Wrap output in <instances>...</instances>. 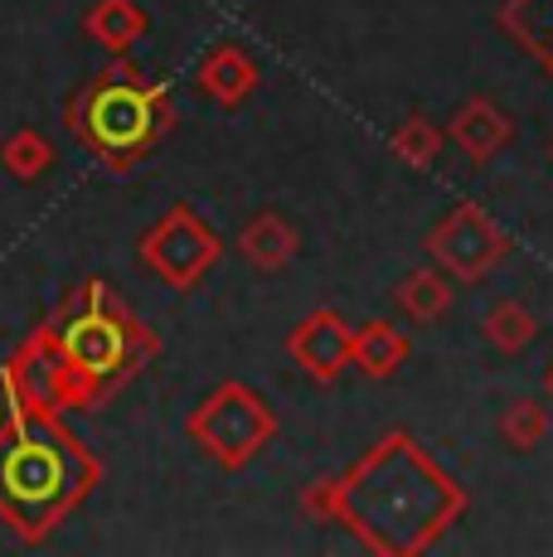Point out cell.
Wrapping results in <instances>:
<instances>
[{
	"mask_svg": "<svg viewBox=\"0 0 553 557\" xmlns=\"http://www.w3.org/2000/svg\"><path fill=\"white\" fill-rule=\"evenodd\" d=\"M0 165H5V175H15L20 185H35V180H45L49 170L59 165V151L45 132L20 126V132H10L5 141H0Z\"/></svg>",
	"mask_w": 553,
	"mask_h": 557,
	"instance_id": "cell-16",
	"label": "cell"
},
{
	"mask_svg": "<svg viewBox=\"0 0 553 557\" xmlns=\"http://www.w3.org/2000/svg\"><path fill=\"white\" fill-rule=\"evenodd\" d=\"M296 252H302V233L282 209L253 213L238 228V257L253 272H282V267H292Z\"/></svg>",
	"mask_w": 553,
	"mask_h": 557,
	"instance_id": "cell-11",
	"label": "cell"
},
{
	"mask_svg": "<svg viewBox=\"0 0 553 557\" xmlns=\"http://www.w3.org/2000/svg\"><path fill=\"white\" fill-rule=\"evenodd\" d=\"M142 252V267L151 276H161L170 292H195L223 257V238L199 219L189 203H175L170 213L151 223L136 243Z\"/></svg>",
	"mask_w": 553,
	"mask_h": 557,
	"instance_id": "cell-6",
	"label": "cell"
},
{
	"mask_svg": "<svg viewBox=\"0 0 553 557\" xmlns=\"http://www.w3.org/2000/svg\"><path fill=\"white\" fill-rule=\"evenodd\" d=\"M195 83H199V92H205L209 102H219V107H243L258 92V83H262V73H258V59H253L243 45H233V39H223V45H214L199 59V73H195Z\"/></svg>",
	"mask_w": 553,
	"mask_h": 557,
	"instance_id": "cell-10",
	"label": "cell"
},
{
	"mask_svg": "<svg viewBox=\"0 0 553 557\" xmlns=\"http://www.w3.org/2000/svg\"><path fill=\"white\" fill-rule=\"evenodd\" d=\"M481 330H486V339H491L500 355H525V349L539 339V315L525 301H515V296H500V301L486 310Z\"/></svg>",
	"mask_w": 553,
	"mask_h": 557,
	"instance_id": "cell-17",
	"label": "cell"
},
{
	"mask_svg": "<svg viewBox=\"0 0 553 557\" xmlns=\"http://www.w3.org/2000/svg\"><path fill=\"white\" fill-rule=\"evenodd\" d=\"M93 480L98 460L83 451L78 436L49 426L45 407L15 412L0 432V519H10V529L25 539H39L63 519Z\"/></svg>",
	"mask_w": 553,
	"mask_h": 557,
	"instance_id": "cell-2",
	"label": "cell"
},
{
	"mask_svg": "<svg viewBox=\"0 0 553 557\" xmlns=\"http://www.w3.org/2000/svg\"><path fill=\"white\" fill-rule=\"evenodd\" d=\"M83 29L108 53H132L151 35V15H146L136 0H98V5L83 15Z\"/></svg>",
	"mask_w": 553,
	"mask_h": 557,
	"instance_id": "cell-14",
	"label": "cell"
},
{
	"mask_svg": "<svg viewBox=\"0 0 553 557\" xmlns=\"http://www.w3.org/2000/svg\"><path fill=\"white\" fill-rule=\"evenodd\" d=\"M500 35L515 49H525L539 63V73L553 83V0H505L495 10Z\"/></svg>",
	"mask_w": 553,
	"mask_h": 557,
	"instance_id": "cell-12",
	"label": "cell"
},
{
	"mask_svg": "<svg viewBox=\"0 0 553 557\" xmlns=\"http://www.w3.org/2000/svg\"><path fill=\"white\" fill-rule=\"evenodd\" d=\"M189 442L199 446L219 470L253 466L276 436V407L248 383H219L185 422Z\"/></svg>",
	"mask_w": 553,
	"mask_h": 557,
	"instance_id": "cell-5",
	"label": "cell"
},
{
	"mask_svg": "<svg viewBox=\"0 0 553 557\" xmlns=\"http://www.w3.org/2000/svg\"><path fill=\"white\" fill-rule=\"evenodd\" d=\"M393 156L403 160V165H413V170H432L438 165V156H442V146H446V132L438 122H428L422 112H408L398 122V132H393Z\"/></svg>",
	"mask_w": 553,
	"mask_h": 557,
	"instance_id": "cell-18",
	"label": "cell"
},
{
	"mask_svg": "<svg viewBox=\"0 0 553 557\" xmlns=\"http://www.w3.org/2000/svg\"><path fill=\"white\" fill-rule=\"evenodd\" d=\"M509 252H515L509 233L471 199L452 203V209H446L442 219L432 223V233H428L432 267H442V272L452 276V282H462V286H481Z\"/></svg>",
	"mask_w": 553,
	"mask_h": 557,
	"instance_id": "cell-7",
	"label": "cell"
},
{
	"mask_svg": "<svg viewBox=\"0 0 553 557\" xmlns=\"http://www.w3.org/2000/svg\"><path fill=\"white\" fill-rule=\"evenodd\" d=\"M408 355L413 339L393 320H365L355 330V345H349V369H359L365 379H393L408 363Z\"/></svg>",
	"mask_w": 553,
	"mask_h": 557,
	"instance_id": "cell-13",
	"label": "cell"
},
{
	"mask_svg": "<svg viewBox=\"0 0 553 557\" xmlns=\"http://www.w3.org/2000/svg\"><path fill=\"white\" fill-rule=\"evenodd\" d=\"M549 436V412L544 403L534 398H515L500 412V442L509 446V451H534L539 442Z\"/></svg>",
	"mask_w": 553,
	"mask_h": 557,
	"instance_id": "cell-19",
	"label": "cell"
},
{
	"mask_svg": "<svg viewBox=\"0 0 553 557\" xmlns=\"http://www.w3.org/2000/svg\"><path fill=\"white\" fill-rule=\"evenodd\" d=\"M549 165H553V141H549Z\"/></svg>",
	"mask_w": 553,
	"mask_h": 557,
	"instance_id": "cell-21",
	"label": "cell"
},
{
	"mask_svg": "<svg viewBox=\"0 0 553 557\" xmlns=\"http://www.w3.org/2000/svg\"><path fill=\"white\" fill-rule=\"evenodd\" d=\"M59 349V383L54 407H93L102 393L126 383L142 359L156 355V335H146L122 301L102 282L83 286V301L54 335Z\"/></svg>",
	"mask_w": 553,
	"mask_h": 557,
	"instance_id": "cell-3",
	"label": "cell"
},
{
	"mask_svg": "<svg viewBox=\"0 0 553 557\" xmlns=\"http://www.w3.org/2000/svg\"><path fill=\"white\" fill-rule=\"evenodd\" d=\"M302 509L316 523L345 529L374 557H422L466 519L471 495L408 426H398L340 475L306 485Z\"/></svg>",
	"mask_w": 553,
	"mask_h": 557,
	"instance_id": "cell-1",
	"label": "cell"
},
{
	"mask_svg": "<svg viewBox=\"0 0 553 557\" xmlns=\"http://www.w3.org/2000/svg\"><path fill=\"white\" fill-rule=\"evenodd\" d=\"M393 306L403 310V315L413 320H442L446 310H452V276L442 272V267H418V272H408L398 286H393Z\"/></svg>",
	"mask_w": 553,
	"mask_h": 557,
	"instance_id": "cell-15",
	"label": "cell"
},
{
	"mask_svg": "<svg viewBox=\"0 0 553 557\" xmlns=\"http://www.w3.org/2000/svg\"><path fill=\"white\" fill-rule=\"evenodd\" d=\"M446 141L462 146V156L471 160V165H491V160L515 141V122H509V112L491 98H466V102H456L452 122H446Z\"/></svg>",
	"mask_w": 553,
	"mask_h": 557,
	"instance_id": "cell-9",
	"label": "cell"
},
{
	"mask_svg": "<svg viewBox=\"0 0 553 557\" xmlns=\"http://www.w3.org/2000/svg\"><path fill=\"white\" fill-rule=\"evenodd\" d=\"M69 126L112 170H132L175 126V107H170V88L142 78L132 63H116L93 88L78 92V102L69 107Z\"/></svg>",
	"mask_w": 553,
	"mask_h": 557,
	"instance_id": "cell-4",
	"label": "cell"
},
{
	"mask_svg": "<svg viewBox=\"0 0 553 557\" xmlns=\"http://www.w3.org/2000/svg\"><path fill=\"white\" fill-rule=\"evenodd\" d=\"M544 383H549V393H553V363H549V373H544Z\"/></svg>",
	"mask_w": 553,
	"mask_h": 557,
	"instance_id": "cell-20",
	"label": "cell"
},
{
	"mask_svg": "<svg viewBox=\"0 0 553 557\" xmlns=\"http://www.w3.org/2000/svg\"><path fill=\"white\" fill-rule=\"evenodd\" d=\"M349 345H355V325L340 310H311L286 335V355L296 359V369L311 373L316 383H331L349 369Z\"/></svg>",
	"mask_w": 553,
	"mask_h": 557,
	"instance_id": "cell-8",
	"label": "cell"
}]
</instances>
